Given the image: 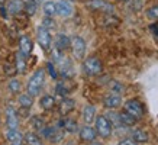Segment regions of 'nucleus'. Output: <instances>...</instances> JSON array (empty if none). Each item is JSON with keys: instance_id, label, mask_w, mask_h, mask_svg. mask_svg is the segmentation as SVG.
Here are the masks:
<instances>
[{"instance_id": "nucleus-31", "label": "nucleus", "mask_w": 158, "mask_h": 145, "mask_svg": "<svg viewBox=\"0 0 158 145\" xmlns=\"http://www.w3.org/2000/svg\"><path fill=\"white\" fill-rule=\"evenodd\" d=\"M42 26H44V28H47L49 31V29H54V28H55V23H54V20L48 16V18H45V19H44Z\"/></svg>"}, {"instance_id": "nucleus-25", "label": "nucleus", "mask_w": 158, "mask_h": 145, "mask_svg": "<svg viewBox=\"0 0 158 145\" xmlns=\"http://www.w3.org/2000/svg\"><path fill=\"white\" fill-rule=\"evenodd\" d=\"M132 138L135 142H147L148 141V134L144 129H135L132 132Z\"/></svg>"}, {"instance_id": "nucleus-6", "label": "nucleus", "mask_w": 158, "mask_h": 145, "mask_svg": "<svg viewBox=\"0 0 158 145\" xmlns=\"http://www.w3.org/2000/svg\"><path fill=\"white\" fill-rule=\"evenodd\" d=\"M73 48V54H74V57L77 60H81L84 57V54H86V42H84V39L80 38V36H74L71 39V45H70Z\"/></svg>"}, {"instance_id": "nucleus-3", "label": "nucleus", "mask_w": 158, "mask_h": 145, "mask_svg": "<svg viewBox=\"0 0 158 145\" xmlns=\"http://www.w3.org/2000/svg\"><path fill=\"white\" fill-rule=\"evenodd\" d=\"M113 130V125L110 123V121L106 116L100 115L96 118V134L102 136V138H109L112 135Z\"/></svg>"}, {"instance_id": "nucleus-40", "label": "nucleus", "mask_w": 158, "mask_h": 145, "mask_svg": "<svg viewBox=\"0 0 158 145\" xmlns=\"http://www.w3.org/2000/svg\"><path fill=\"white\" fill-rule=\"evenodd\" d=\"M118 2H126V0H118Z\"/></svg>"}, {"instance_id": "nucleus-36", "label": "nucleus", "mask_w": 158, "mask_h": 145, "mask_svg": "<svg viewBox=\"0 0 158 145\" xmlns=\"http://www.w3.org/2000/svg\"><path fill=\"white\" fill-rule=\"evenodd\" d=\"M91 145H103V144H99V142H94V144H91Z\"/></svg>"}, {"instance_id": "nucleus-35", "label": "nucleus", "mask_w": 158, "mask_h": 145, "mask_svg": "<svg viewBox=\"0 0 158 145\" xmlns=\"http://www.w3.org/2000/svg\"><path fill=\"white\" fill-rule=\"evenodd\" d=\"M119 145H138V142H135L134 139H123L119 142Z\"/></svg>"}, {"instance_id": "nucleus-39", "label": "nucleus", "mask_w": 158, "mask_h": 145, "mask_svg": "<svg viewBox=\"0 0 158 145\" xmlns=\"http://www.w3.org/2000/svg\"><path fill=\"white\" fill-rule=\"evenodd\" d=\"M65 145H74V144H71V142H68V144H65Z\"/></svg>"}, {"instance_id": "nucleus-29", "label": "nucleus", "mask_w": 158, "mask_h": 145, "mask_svg": "<svg viewBox=\"0 0 158 145\" xmlns=\"http://www.w3.org/2000/svg\"><path fill=\"white\" fill-rule=\"evenodd\" d=\"M9 90L12 93H18L20 90V83H19V80H10L9 81Z\"/></svg>"}, {"instance_id": "nucleus-32", "label": "nucleus", "mask_w": 158, "mask_h": 145, "mask_svg": "<svg viewBox=\"0 0 158 145\" xmlns=\"http://www.w3.org/2000/svg\"><path fill=\"white\" fill-rule=\"evenodd\" d=\"M32 126H34L35 129L42 130V128H44L45 125H44L42 119H39V118H34V119H32Z\"/></svg>"}, {"instance_id": "nucleus-4", "label": "nucleus", "mask_w": 158, "mask_h": 145, "mask_svg": "<svg viewBox=\"0 0 158 145\" xmlns=\"http://www.w3.org/2000/svg\"><path fill=\"white\" fill-rule=\"evenodd\" d=\"M125 112L129 113L131 116H134L135 119L138 121L144 116V107L138 100H128L125 103Z\"/></svg>"}, {"instance_id": "nucleus-11", "label": "nucleus", "mask_w": 158, "mask_h": 145, "mask_svg": "<svg viewBox=\"0 0 158 145\" xmlns=\"http://www.w3.org/2000/svg\"><path fill=\"white\" fill-rule=\"evenodd\" d=\"M57 13L67 18V16H71L73 14V6L68 0H60L57 3Z\"/></svg>"}, {"instance_id": "nucleus-8", "label": "nucleus", "mask_w": 158, "mask_h": 145, "mask_svg": "<svg viewBox=\"0 0 158 145\" xmlns=\"http://www.w3.org/2000/svg\"><path fill=\"white\" fill-rule=\"evenodd\" d=\"M58 64V70H60V72H61V76L62 77H65V78H70L73 76V63L68 60V58L65 57H61L60 60L57 61Z\"/></svg>"}, {"instance_id": "nucleus-26", "label": "nucleus", "mask_w": 158, "mask_h": 145, "mask_svg": "<svg viewBox=\"0 0 158 145\" xmlns=\"http://www.w3.org/2000/svg\"><path fill=\"white\" fill-rule=\"evenodd\" d=\"M44 13L47 16H54L57 13V3L54 2H45L44 3Z\"/></svg>"}, {"instance_id": "nucleus-17", "label": "nucleus", "mask_w": 158, "mask_h": 145, "mask_svg": "<svg viewBox=\"0 0 158 145\" xmlns=\"http://www.w3.org/2000/svg\"><path fill=\"white\" fill-rule=\"evenodd\" d=\"M83 119H84L86 123H91V122L96 119V109L91 106V105H87L83 109Z\"/></svg>"}, {"instance_id": "nucleus-33", "label": "nucleus", "mask_w": 158, "mask_h": 145, "mask_svg": "<svg viewBox=\"0 0 158 145\" xmlns=\"http://www.w3.org/2000/svg\"><path fill=\"white\" fill-rule=\"evenodd\" d=\"M47 68H48V71H49V74H51V77H52V78H57L58 77V74H57V71H55V67H54L52 63L47 64Z\"/></svg>"}, {"instance_id": "nucleus-21", "label": "nucleus", "mask_w": 158, "mask_h": 145, "mask_svg": "<svg viewBox=\"0 0 158 145\" xmlns=\"http://www.w3.org/2000/svg\"><path fill=\"white\" fill-rule=\"evenodd\" d=\"M36 7H38V3L35 0H23V10L29 16H34L36 13Z\"/></svg>"}, {"instance_id": "nucleus-2", "label": "nucleus", "mask_w": 158, "mask_h": 145, "mask_svg": "<svg viewBox=\"0 0 158 145\" xmlns=\"http://www.w3.org/2000/svg\"><path fill=\"white\" fill-rule=\"evenodd\" d=\"M83 70L86 74L89 76H97V74H100L102 70H103V64L99 58L96 57H89L84 60V63H83Z\"/></svg>"}, {"instance_id": "nucleus-9", "label": "nucleus", "mask_w": 158, "mask_h": 145, "mask_svg": "<svg viewBox=\"0 0 158 145\" xmlns=\"http://www.w3.org/2000/svg\"><path fill=\"white\" fill-rule=\"evenodd\" d=\"M34 49V44L29 36H20L19 39V52L25 57H29V54Z\"/></svg>"}, {"instance_id": "nucleus-23", "label": "nucleus", "mask_w": 158, "mask_h": 145, "mask_svg": "<svg viewBox=\"0 0 158 145\" xmlns=\"http://www.w3.org/2000/svg\"><path fill=\"white\" fill-rule=\"evenodd\" d=\"M25 142H26V145H42V141H41V138H39L36 134H34V132H28L26 135H25Z\"/></svg>"}, {"instance_id": "nucleus-13", "label": "nucleus", "mask_w": 158, "mask_h": 145, "mask_svg": "<svg viewBox=\"0 0 158 145\" xmlns=\"http://www.w3.org/2000/svg\"><path fill=\"white\" fill-rule=\"evenodd\" d=\"M120 103H122V99H120L119 94H107L103 99V105L107 109H116V107L120 106Z\"/></svg>"}, {"instance_id": "nucleus-37", "label": "nucleus", "mask_w": 158, "mask_h": 145, "mask_svg": "<svg viewBox=\"0 0 158 145\" xmlns=\"http://www.w3.org/2000/svg\"><path fill=\"white\" fill-rule=\"evenodd\" d=\"M35 2H36V3H39V2H44V0H35Z\"/></svg>"}, {"instance_id": "nucleus-24", "label": "nucleus", "mask_w": 158, "mask_h": 145, "mask_svg": "<svg viewBox=\"0 0 158 145\" xmlns=\"http://www.w3.org/2000/svg\"><path fill=\"white\" fill-rule=\"evenodd\" d=\"M55 106V99H54L52 96H44L42 99H41V107L42 109H45V110H51L52 107Z\"/></svg>"}, {"instance_id": "nucleus-19", "label": "nucleus", "mask_w": 158, "mask_h": 145, "mask_svg": "<svg viewBox=\"0 0 158 145\" xmlns=\"http://www.w3.org/2000/svg\"><path fill=\"white\" fill-rule=\"evenodd\" d=\"M15 67H16V71L20 72V74H23L26 71V57L22 55L20 52L16 54V64H15Z\"/></svg>"}, {"instance_id": "nucleus-14", "label": "nucleus", "mask_w": 158, "mask_h": 145, "mask_svg": "<svg viewBox=\"0 0 158 145\" xmlns=\"http://www.w3.org/2000/svg\"><path fill=\"white\" fill-rule=\"evenodd\" d=\"M71 45V39L68 38L67 35L64 34H60L55 39V48L60 49V51H64V49H67L68 47Z\"/></svg>"}, {"instance_id": "nucleus-20", "label": "nucleus", "mask_w": 158, "mask_h": 145, "mask_svg": "<svg viewBox=\"0 0 158 145\" xmlns=\"http://www.w3.org/2000/svg\"><path fill=\"white\" fill-rule=\"evenodd\" d=\"M58 125H60V126H57V128H64L67 132H71V134L77 130V122L73 121V119H65V121H61Z\"/></svg>"}, {"instance_id": "nucleus-10", "label": "nucleus", "mask_w": 158, "mask_h": 145, "mask_svg": "<svg viewBox=\"0 0 158 145\" xmlns=\"http://www.w3.org/2000/svg\"><path fill=\"white\" fill-rule=\"evenodd\" d=\"M6 123H7L9 129H18L19 121H18V115L13 107H7V110H6Z\"/></svg>"}, {"instance_id": "nucleus-28", "label": "nucleus", "mask_w": 158, "mask_h": 145, "mask_svg": "<svg viewBox=\"0 0 158 145\" xmlns=\"http://www.w3.org/2000/svg\"><path fill=\"white\" fill-rule=\"evenodd\" d=\"M57 94L58 96H62V97H65L70 93V89H68L67 86H65V83H58L57 84Z\"/></svg>"}, {"instance_id": "nucleus-12", "label": "nucleus", "mask_w": 158, "mask_h": 145, "mask_svg": "<svg viewBox=\"0 0 158 145\" xmlns=\"http://www.w3.org/2000/svg\"><path fill=\"white\" fill-rule=\"evenodd\" d=\"M6 138H7L10 145H22V142H23V135L18 129H9L6 134Z\"/></svg>"}, {"instance_id": "nucleus-15", "label": "nucleus", "mask_w": 158, "mask_h": 145, "mask_svg": "<svg viewBox=\"0 0 158 145\" xmlns=\"http://www.w3.org/2000/svg\"><path fill=\"white\" fill-rule=\"evenodd\" d=\"M74 106H76V102L73 100V99H62V102L60 103V113L61 115H68L70 112L74 109Z\"/></svg>"}, {"instance_id": "nucleus-38", "label": "nucleus", "mask_w": 158, "mask_h": 145, "mask_svg": "<svg viewBox=\"0 0 158 145\" xmlns=\"http://www.w3.org/2000/svg\"><path fill=\"white\" fill-rule=\"evenodd\" d=\"M5 2H6V0H0V3H5Z\"/></svg>"}, {"instance_id": "nucleus-22", "label": "nucleus", "mask_w": 158, "mask_h": 145, "mask_svg": "<svg viewBox=\"0 0 158 145\" xmlns=\"http://www.w3.org/2000/svg\"><path fill=\"white\" fill-rule=\"evenodd\" d=\"M119 115V121L120 123L123 126H132L136 123V119H135L134 116H131L129 113H126V112H123V113H118Z\"/></svg>"}, {"instance_id": "nucleus-30", "label": "nucleus", "mask_w": 158, "mask_h": 145, "mask_svg": "<svg viewBox=\"0 0 158 145\" xmlns=\"http://www.w3.org/2000/svg\"><path fill=\"white\" fill-rule=\"evenodd\" d=\"M147 14H148V18H151V19H158V6H152L151 9L147 10Z\"/></svg>"}, {"instance_id": "nucleus-16", "label": "nucleus", "mask_w": 158, "mask_h": 145, "mask_svg": "<svg viewBox=\"0 0 158 145\" xmlns=\"http://www.w3.org/2000/svg\"><path fill=\"white\" fill-rule=\"evenodd\" d=\"M80 138L83 141H94L96 139V130L91 126H83L80 130Z\"/></svg>"}, {"instance_id": "nucleus-5", "label": "nucleus", "mask_w": 158, "mask_h": 145, "mask_svg": "<svg viewBox=\"0 0 158 145\" xmlns=\"http://www.w3.org/2000/svg\"><path fill=\"white\" fill-rule=\"evenodd\" d=\"M36 38H38V44L41 45V48L48 51L51 48V34L47 28L44 26H39L36 29Z\"/></svg>"}, {"instance_id": "nucleus-7", "label": "nucleus", "mask_w": 158, "mask_h": 145, "mask_svg": "<svg viewBox=\"0 0 158 145\" xmlns=\"http://www.w3.org/2000/svg\"><path fill=\"white\" fill-rule=\"evenodd\" d=\"M87 7L91 10H100V12H106V13H112L115 7L105 2V0H90V2H87Z\"/></svg>"}, {"instance_id": "nucleus-18", "label": "nucleus", "mask_w": 158, "mask_h": 145, "mask_svg": "<svg viewBox=\"0 0 158 145\" xmlns=\"http://www.w3.org/2000/svg\"><path fill=\"white\" fill-rule=\"evenodd\" d=\"M7 10L12 14H18L23 10V2L22 0H10L7 5Z\"/></svg>"}, {"instance_id": "nucleus-1", "label": "nucleus", "mask_w": 158, "mask_h": 145, "mask_svg": "<svg viewBox=\"0 0 158 145\" xmlns=\"http://www.w3.org/2000/svg\"><path fill=\"white\" fill-rule=\"evenodd\" d=\"M44 83H45V71L42 68H39L32 74V77H31V80L28 83V94H31L32 97L38 96Z\"/></svg>"}, {"instance_id": "nucleus-27", "label": "nucleus", "mask_w": 158, "mask_h": 145, "mask_svg": "<svg viewBox=\"0 0 158 145\" xmlns=\"http://www.w3.org/2000/svg\"><path fill=\"white\" fill-rule=\"evenodd\" d=\"M19 103L20 106L25 107V109H29V107L32 106V103H34V99H32V96L31 94H20L19 96Z\"/></svg>"}, {"instance_id": "nucleus-34", "label": "nucleus", "mask_w": 158, "mask_h": 145, "mask_svg": "<svg viewBox=\"0 0 158 145\" xmlns=\"http://www.w3.org/2000/svg\"><path fill=\"white\" fill-rule=\"evenodd\" d=\"M112 90H113V92H116V93H122L123 87L120 86V84H118L116 81H113V83H112Z\"/></svg>"}]
</instances>
